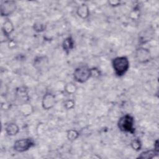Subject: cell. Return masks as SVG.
<instances>
[{"label":"cell","mask_w":159,"mask_h":159,"mask_svg":"<svg viewBox=\"0 0 159 159\" xmlns=\"http://www.w3.org/2000/svg\"><path fill=\"white\" fill-rule=\"evenodd\" d=\"M112 66L115 74L119 76H122L129 68V61L125 56L117 57L112 61Z\"/></svg>","instance_id":"obj_1"},{"label":"cell","mask_w":159,"mask_h":159,"mask_svg":"<svg viewBox=\"0 0 159 159\" xmlns=\"http://www.w3.org/2000/svg\"><path fill=\"white\" fill-rule=\"evenodd\" d=\"M6 132L9 136L16 135L19 131V126L15 123H10L6 127Z\"/></svg>","instance_id":"obj_13"},{"label":"cell","mask_w":159,"mask_h":159,"mask_svg":"<svg viewBox=\"0 0 159 159\" xmlns=\"http://www.w3.org/2000/svg\"><path fill=\"white\" fill-rule=\"evenodd\" d=\"M75 102L73 99H67L64 102V107L66 109H71L75 107Z\"/></svg>","instance_id":"obj_21"},{"label":"cell","mask_w":159,"mask_h":159,"mask_svg":"<svg viewBox=\"0 0 159 159\" xmlns=\"http://www.w3.org/2000/svg\"><path fill=\"white\" fill-rule=\"evenodd\" d=\"M130 145H131V147L136 151L140 150L142 148V143L140 139L138 138H135L133 139L130 143Z\"/></svg>","instance_id":"obj_19"},{"label":"cell","mask_w":159,"mask_h":159,"mask_svg":"<svg viewBox=\"0 0 159 159\" xmlns=\"http://www.w3.org/2000/svg\"><path fill=\"white\" fill-rule=\"evenodd\" d=\"M93 68L86 66H81L76 68L73 72V78L75 81L83 83L92 76Z\"/></svg>","instance_id":"obj_3"},{"label":"cell","mask_w":159,"mask_h":159,"mask_svg":"<svg viewBox=\"0 0 159 159\" xmlns=\"http://www.w3.org/2000/svg\"><path fill=\"white\" fill-rule=\"evenodd\" d=\"M56 104L55 96L50 93L47 92L43 95L42 100V106L45 110H49L53 108Z\"/></svg>","instance_id":"obj_7"},{"label":"cell","mask_w":159,"mask_h":159,"mask_svg":"<svg viewBox=\"0 0 159 159\" xmlns=\"http://www.w3.org/2000/svg\"><path fill=\"white\" fill-rule=\"evenodd\" d=\"M48 62V59L45 56H41V57H37L34 59V65L36 68H41L42 67L44 66L45 64H47Z\"/></svg>","instance_id":"obj_15"},{"label":"cell","mask_w":159,"mask_h":159,"mask_svg":"<svg viewBox=\"0 0 159 159\" xmlns=\"http://www.w3.org/2000/svg\"><path fill=\"white\" fill-rule=\"evenodd\" d=\"M158 154V152H157L155 149L153 150H148L146 151L142 152L140 155L137 157V158H142V159H150L153 158L157 156Z\"/></svg>","instance_id":"obj_14"},{"label":"cell","mask_w":159,"mask_h":159,"mask_svg":"<svg viewBox=\"0 0 159 159\" xmlns=\"http://www.w3.org/2000/svg\"><path fill=\"white\" fill-rule=\"evenodd\" d=\"M155 30L150 26L145 29H143L139 34V42L140 44L146 43L147 42L150 41L154 36Z\"/></svg>","instance_id":"obj_8"},{"label":"cell","mask_w":159,"mask_h":159,"mask_svg":"<svg viewBox=\"0 0 159 159\" xmlns=\"http://www.w3.org/2000/svg\"><path fill=\"white\" fill-rule=\"evenodd\" d=\"M20 108L25 109V110H23V111H20L21 113L23 115H24V116H29V115H30V113H31V111H32V107L27 102L23 103V104H20Z\"/></svg>","instance_id":"obj_18"},{"label":"cell","mask_w":159,"mask_h":159,"mask_svg":"<svg viewBox=\"0 0 159 159\" xmlns=\"http://www.w3.org/2000/svg\"><path fill=\"white\" fill-rule=\"evenodd\" d=\"M34 31L37 32H41L46 29V25L41 22H35L32 27Z\"/></svg>","instance_id":"obj_20"},{"label":"cell","mask_w":159,"mask_h":159,"mask_svg":"<svg viewBox=\"0 0 159 159\" xmlns=\"http://www.w3.org/2000/svg\"><path fill=\"white\" fill-rule=\"evenodd\" d=\"M14 30V27L12 22L9 19H6L4 22L2 27V32L4 37L9 39V35L12 34V32Z\"/></svg>","instance_id":"obj_10"},{"label":"cell","mask_w":159,"mask_h":159,"mask_svg":"<svg viewBox=\"0 0 159 159\" xmlns=\"http://www.w3.org/2000/svg\"><path fill=\"white\" fill-rule=\"evenodd\" d=\"M35 145L34 140L31 138H25L17 140L14 144L13 148L17 152H24Z\"/></svg>","instance_id":"obj_4"},{"label":"cell","mask_w":159,"mask_h":159,"mask_svg":"<svg viewBox=\"0 0 159 159\" xmlns=\"http://www.w3.org/2000/svg\"><path fill=\"white\" fill-rule=\"evenodd\" d=\"M74 47L75 42L71 36H68L63 40L62 42V48L67 54L74 48Z\"/></svg>","instance_id":"obj_12"},{"label":"cell","mask_w":159,"mask_h":159,"mask_svg":"<svg viewBox=\"0 0 159 159\" xmlns=\"http://www.w3.org/2000/svg\"><path fill=\"white\" fill-rule=\"evenodd\" d=\"M80 134L79 132L75 129H70L69 130L67 131V139L70 140V141H74L76 139H78V137H79Z\"/></svg>","instance_id":"obj_17"},{"label":"cell","mask_w":159,"mask_h":159,"mask_svg":"<svg viewBox=\"0 0 159 159\" xmlns=\"http://www.w3.org/2000/svg\"><path fill=\"white\" fill-rule=\"evenodd\" d=\"M134 122V117L130 114H127L119 119L117 122V126L120 131L134 134L135 130Z\"/></svg>","instance_id":"obj_2"},{"label":"cell","mask_w":159,"mask_h":159,"mask_svg":"<svg viewBox=\"0 0 159 159\" xmlns=\"http://www.w3.org/2000/svg\"><path fill=\"white\" fill-rule=\"evenodd\" d=\"M64 90L68 94H73L77 91V86L74 83L69 82L65 85Z\"/></svg>","instance_id":"obj_16"},{"label":"cell","mask_w":159,"mask_h":159,"mask_svg":"<svg viewBox=\"0 0 159 159\" xmlns=\"http://www.w3.org/2000/svg\"><path fill=\"white\" fill-rule=\"evenodd\" d=\"M17 8V4L14 1H4L1 4V15L7 17L11 15Z\"/></svg>","instance_id":"obj_6"},{"label":"cell","mask_w":159,"mask_h":159,"mask_svg":"<svg viewBox=\"0 0 159 159\" xmlns=\"http://www.w3.org/2000/svg\"><path fill=\"white\" fill-rule=\"evenodd\" d=\"M16 99L20 102V104H22L23 103L27 102L29 99V97L28 95L27 89L24 86L19 87L16 90Z\"/></svg>","instance_id":"obj_9"},{"label":"cell","mask_w":159,"mask_h":159,"mask_svg":"<svg viewBox=\"0 0 159 159\" xmlns=\"http://www.w3.org/2000/svg\"><path fill=\"white\" fill-rule=\"evenodd\" d=\"M108 4L112 7H117L121 4V1L118 0H109L108 1Z\"/></svg>","instance_id":"obj_22"},{"label":"cell","mask_w":159,"mask_h":159,"mask_svg":"<svg viewBox=\"0 0 159 159\" xmlns=\"http://www.w3.org/2000/svg\"><path fill=\"white\" fill-rule=\"evenodd\" d=\"M89 13L90 12H89V7L85 3H83V4H80L76 9L77 15L80 17H81V19H87L89 16Z\"/></svg>","instance_id":"obj_11"},{"label":"cell","mask_w":159,"mask_h":159,"mask_svg":"<svg viewBox=\"0 0 159 159\" xmlns=\"http://www.w3.org/2000/svg\"><path fill=\"white\" fill-rule=\"evenodd\" d=\"M154 149L159 152V147H158V140H156L155 142V143H154Z\"/></svg>","instance_id":"obj_23"},{"label":"cell","mask_w":159,"mask_h":159,"mask_svg":"<svg viewBox=\"0 0 159 159\" xmlns=\"http://www.w3.org/2000/svg\"><path fill=\"white\" fill-rule=\"evenodd\" d=\"M135 58L140 63H147L152 58L151 53L148 49L140 47L137 48L135 52Z\"/></svg>","instance_id":"obj_5"}]
</instances>
